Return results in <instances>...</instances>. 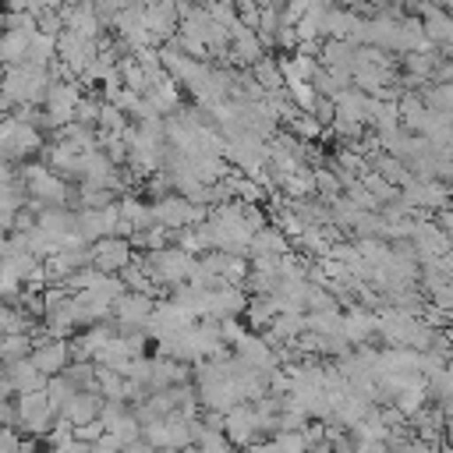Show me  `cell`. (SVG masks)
Returning a JSON list of instances; mask_svg holds the SVG:
<instances>
[{
  "instance_id": "1",
  "label": "cell",
  "mask_w": 453,
  "mask_h": 453,
  "mask_svg": "<svg viewBox=\"0 0 453 453\" xmlns=\"http://www.w3.org/2000/svg\"><path fill=\"white\" fill-rule=\"evenodd\" d=\"M50 81H53V78H50L46 67H35V64H14V67H4L0 88L14 99V106H39V103H46Z\"/></svg>"
},
{
  "instance_id": "2",
  "label": "cell",
  "mask_w": 453,
  "mask_h": 453,
  "mask_svg": "<svg viewBox=\"0 0 453 453\" xmlns=\"http://www.w3.org/2000/svg\"><path fill=\"white\" fill-rule=\"evenodd\" d=\"M21 188L39 205H67L74 198V191L67 188V180L60 173H53L46 163H25L21 166Z\"/></svg>"
},
{
  "instance_id": "3",
  "label": "cell",
  "mask_w": 453,
  "mask_h": 453,
  "mask_svg": "<svg viewBox=\"0 0 453 453\" xmlns=\"http://www.w3.org/2000/svg\"><path fill=\"white\" fill-rule=\"evenodd\" d=\"M142 439L152 449H188L195 446V418H184L180 411L170 418H156L142 428Z\"/></svg>"
},
{
  "instance_id": "4",
  "label": "cell",
  "mask_w": 453,
  "mask_h": 453,
  "mask_svg": "<svg viewBox=\"0 0 453 453\" xmlns=\"http://www.w3.org/2000/svg\"><path fill=\"white\" fill-rule=\"evenodd\" d=\"M14 411H18V428H21V432H28L32 439H46V435H50V428L57 425V411H53V403H50L46 389L21 393V396H18V403H14Z\"/></svg>"
},
{
  "instance_id": "5",
  "label": "cell",
  "mask_w": 453,
  "mask_h": 453,
  "mask_svg": "<svg viewBox=\"0 0 453 453\" xmlns=\"http://www.w3.org/2000/svg\"><path fill=\"white\" fill-rule=\"evenodd\" d=\"M81 96H85V92L78 88V81H50L42 127H53V131H60V127L74 124V110H78Z\"/></svg>"
},
{
  "instance_id": "6",
  "label": "cell",
  "mask_w": 453,
  "mask_h": 453,
  "mask_svg": "<svg viewBox=\"0 0 453 453\" xmlns=\"http://www.w3.org/2000/svg\"><path fill=\"white\" fill-rule=\"evenodd\" d=\"M156 311V297L138 294V290H124L113 301V329L117 333H131V329H145L149 319Z\"/></svg>"
},
{
  "instance_id": "7",
  "label": "cell",
  "mask_w": 453,
  "mask_h": 453,
  "mask_svg": "<svg viewBox=\"0 0 453 453\" xmlns=\"http://www.w3.org/2000/svg\"><path fill=\"white\" fill-rule=\"evenodd\" d=\"M134 262V244L127 237H103L92 244V265L99 273H110V276H120L127 265Z\"/></svg>"
},
{
  "instance_id": "8",
  "label": "cell",
  "mask_w": 453,
  "mask_h": 453,
  "mask_svg": "<svg viewBox=\"0 0 453 453\" xmlns=\"http://www.w3.org/2000/svg\"><path fill=\"white\" fill-rule=\"evenodd\" d=\"M248 294H244V287H237V283H219V287H212V290H205V311H202V319H212V322H219V319H237L244 308H248Z\"/></svg>"
},
{
  "instance_id": "9",
  "label": "cell",
  "mask_w": 453,
  "mask_h": 453,
  "mask_svg": "<svg viewBox=\"0 0 453 453\" xmlns=\"http://www.w3.org/2000/svg\"><path fill=\"white\" fill-rule=\"evenodd\" d=\"M234 357H237L241 365L255 368V372H265V375H273V372H276V365H280L276 347H273L262 333H244V336L234 343Z\"/></svg>"
},
{
  "instance_id": "10",
  "label": "cell",
  "mask_w": 453,
  "mask_h": 453,
  "mask_svg": "<svg viewBox=\"0 0 453 453\" xmlns=\"http://www.w3.org/2000/svg\"><path fill=\"white\" fill-rule=\"evenodd\" d=\"M223 432H226V439L234 442V446H251V442H258V435H262V421H258V411H255V403H237L234 411H226L223 414Z\"/></svg>"
},
{
  "instance_id": "11",
  "label": "cell",
  "mask_w": 453,
  "mask_h": 453,
  "mask_svg": "<svg viewBox=\"0 0 453 453\" xmlns=\"http://www.w3.org/2000/svg\"><path fill=\"white\" fill-rule=\"evenodd\" d=\"M71 343L67 340H57V336H46V340H35L32 347V365L50 379V375H64V368L71 365Z\"/></svg>"
},
{
  "instance_id": "12",
  "label": "cell",
  "mask_w": 453,
  "mask_h": 453,
  "mask_svg": "<svg viewBox=\"0 0 453 453\" xmlns=\"http://www.w3.org/2000/svg\"><path fill=\"white\" fill-rule=\"evenodd\" d=\"M343 340L350 347H368L372 340H379V315L361 304H350L343 311Z\"/></svg>"
},
{
  "instance_id": "13",
  "label": "cell",
  "mask_w": 453,
  "mask_h": 453,
  "mask_svg": "<svg viewBox=\"0 0 453 453\" xmlns=\"http://www.w3.org/2000/svg\"><path fill=\"white\" fill-rule=\"evenodd\" d=\"M60 14H64V25H67L64 32H74V35H81V39H99V35H103V21H99L92 0H85V4H67Z\"/></svg>"
},
{
  "instance_id": "14",
  "label": "cell",
  "mask_w": 453,
  "mask_h": 453,
  "mask_svg": "<svg viewBox=\"0 0 453 453\" xmlns=\"http://www.w3.org/2000/svg\"><path fill=\"white\" fill-rule=\"evenodd\" d=\"M120 237H131L145 226H152V202H142L138 195H120Z\"/></svg>"
},
{
  "instance_id": "15",
  "label": "cell",
  "mask_w": 453,
  "mask_h": 453,
  "mask_svg": "<svg viewBox=\"0 0 453 453\" xmlns=\"http://www.w3.org/2000/svg\"><path fill=\"white\" fill-rule=\"evenodd\" d=\"M230 57L237 60V64H258L262 57H265V46H262V39H258V32L255 28H244L241 21L230 28Z\"/></svg>"
},
{
  "instance_id": "16",
  "label": "cell",
  "mask_w": 453,
  "mask_h": 453,
  "mask_svg": "<svg viewBox=\"0 0 453 453\" xmlns=\"http://www.w3.org/2000/svg\"><path fill=\"white\" fill-rule=\"evenodd\" d=\"M4 375L11 382V389L21 396V393H35V389H46V375L32 365V357L25 361H14V365H4Z\"/></svg>"
},
{
  "instance_id": "17",
  "label": "cell",
  "mask_w": 453,
  "mask_h": 453,
  "mask_svg": "<svg viewBox=\"0 0 453 453\" xmlns=\"http://www.w3.org/2000/svg\"><path fill=\"white\" fill-rule=\"evenodd\" d=\"M103 403H106V400H103L96 389H78V393H74V400L67 403V411H64L60 418H67V421L78 428V425L96 421V418L103 414Z\"/></svg>"
},
{
  "instance_id": "18",
  "label": "cell",
  "mask_w": 453,
  "mask_h": 453,
  "mask_svg": "<svg viewBox=\"0 0 453 453\" xmlns=\"http://www.w3.org/2000/svg\"><path fill=\"white\" fill-rule=\"evenodd\" d=\"M333 103H336V117L340 120H350V124H361V127L368 124V92H361V88L350 85Z\"/></svg>"
},
{
  "instance_id": "19",
  "label": "cell",
  "mask_w": 453,
  "mask_h": 453,
  "mask_svg": "<svg viewBox=\"0 0 453 453\" xmlns=\"http://www.w3.org/2000/svg\"><path fill=\"white\" fill-rule=\"evenodd\" d=\"M290 251V237L280 226H262L255 230L251 244H248V258H262V255H287Z\"/></svg>"
},
{
  "instance_id": "20",
  "label": "cell",
  "mask_w": 453,
  "mask_h": 453,
  "mask_svg": "<svg viewBox=\"0 0 453 453\" xmlns=\"http://www.w3.org/2000/svg\"><path fill=\"white\" fill-rule=\"evenodd\" d=\"M354 53H357V42H350V39H326L322 50H319V64L333 67V71H350L354 67Z\"/></svg>"
},
{
  "instance_id": "21",
  "label": "cell",
  "mask_w": 453,
  "mask_h": 453,
  "mask_svg": "<svg viewBox=\"0 0 453 453\" xmlns=\"http://www.w3.org/2000/svg\"><path fill=\"white\" fill-rule=\"evenodd\" d=\"M32 32H14L7 28L0 35V64L4 67H14V64H28V46H32Z\"/></svg>"
},
{
  "instance_id": "22",
  "label": "cell",
  "mask_w": 453,
  "mask_h": 453,
  "mask_svg": "<svg viewBox=\"0 0 453 453\" xmlns=\"http://www.w3.org/2000/svg\"><path fill=\"white\" fill-rule=\"evenodd\" d=\"M361 28V14L354 7H329L326 14V39H354Z\"/></svg>"
},
{
  "instance_id": "23",
  "label": "cell",
  "mask_w": 453,
  "mask_h": 453,
  "mask_svg": "<svg viewBox=\"0 0 453 453\" xmlns=\"http://www.w3.org/2000/svg\"><path fill=\"white\" fill-rule=\"evenodd\" d=\"M280 315V301L276 297H251L244 308V319L251 326V333H265Z\"/></svg>"
},
{
  "instance_id": "24",
  "label": "cell",
  "mask_w": 453,
  "mask_h": 453,
  "mask_svg": "<svg viewBox=\"0 0 453 453\" xmlns=\"http://www.w3.org/2000/svg\"><path fill=\"white\" fill-rule=\"evenodd\" d=\"M421 99H425L428 113H439V117H446V120L453 124V85H449V81H432V85H425V88H421Z\"/></svg>"
},
{
  "instance_id": "25",
  "label": "cell",
  "mask_w": 453,
  "mask_h": 453,
  "mask_svg": "<svg viewBox=\"0 0 453 453\" xmlns=\"http://www.w3.org/2000/svg\"><path fill=\"white\" fill-rule=\"evenodd\" d=\"M308 333L315 336H343V311L340 308H326V311H304Z\"/></svg>"
},
{
  "instance_id": "26",
  "label": "cell",
  "mask_w": 453,
  "mask_h": 453,
  "mask_svg": "<svg viewBox=\"0 0 453 453\" xmlns=\"http://www.w3.org/2000/svg\"><path fill=\"white\" fill-rule=\"evenodd\" d=\"M251 78L258 81V88H262L265 96H273V92H283V88H287V85H283L280 60H273V57H262L258 64H251Z\"/></svg>"
},
{
  "instance_id": "27",
  "label": "cell",
  "mask_w": 453,
  "mask_h": 453,
  "mask_svg": "<svg viewBox=\"0 0 453 453\" xmlns=\"http://www.w3.org/2000/svg\"><path fill=\"white\" fill-rule=\"evenodd\" d=\"M32 347H35V340H32L28 333L0 336V365H14V361H25V357H32Z\"/></svg>"
},
{
  "instance_id": "28",
  "label": "cell",
  "mask_w": 453,
  "mask_h": 453,
  "mask_svg": "<svg viewBox=\"0 0 453 453\" xmlns=\"http://www.w3.org/2000/svg\"><path fill=\"white\" fill-rule=\"evenodd\" d=\"M14 333H28L32 336V315L0 301V336H14Z\"/></svg>"
},
{
  "instance_id": "29",
  "label": "cell",
  "mask_w": 453,
  "mask_h": 453,
  "mask_svg": "<svg viewBox=\"0 0 453 453\" xmlns=\"http://www.w3.org/2000/svg\"><path fill=\"white\" fill-rule=\"evenodd\" d=\"M280 191H283L287 198H294V202H301V198L315 195V177H311V170L304 166V170H297V173L283 177V180H280Z\"/></svg>"
},
{
  "instance_id": "30",
  "label": "cell",
  "mask_w": 453,
  "mask_h": 453,
  "mask_svg": "<svg viewBox=\"0 0 453 453\" xmlns=\"http://www.w3.org/2000/svg\"><path fill=\"white\" fill-rule=\"evenodd\" d=\"M74 386L67 382V375H50L46 379V396H50V403H53V411H57V418L67 411V403L74 400Z\"/></svg>"
},
{
  "instance_id": "31",
  "label": "cell",
  "mask_w": 453,
  "mask_h": 453,
  "mask_svg": "<svg viewBox=\"0 0 453 453\" xmlns=\"http://www.w3.org/2000/svg\"><path fill=\"white\" fill-rule=\"evenodd\" d=\"M57 60V35H46V32H35L32 46H28V64L35 67H50Z\"/></svg>"
},
{
  "instance_id": "32",
  "label": "cell",
  "mask_w": 453,
  "mask_h": 453,
  "mask_svg": "<svg viewBox=\"0 0 453 453\" xmlns=\"http://www.w3.org/2000/svg\"><path fill=\"white\" fill-rule=\"evenodd\" d=\"M96 131H99V134H124V131H127V113H124L120 106H113V103H103Z\"/></svg>"
},
{
  "instance_id": "33",
  "label": "cell",
  "mask_w": 453,
  "mask_h": 453,
  "mask_svg": "<svg viewBox=\"0 0 453 453\" xmlns=\"http://www.w3.org/2000/svg\"><path fill=\"white\" fill-rule=\"evenodd\" d=\"M96 368H99L96 361H71L64 368V375L74 389H96Z\"/></svg>"
},
{
  "instance_id": "34",
  "label": "cell",
  "mask_w": 453,
  "mask_h": 453,
  "mask_svg": "<svg viewBox=\"0 0 453 453\" xmlns=\"http://www.w3.org/2000/svg\"><path fill=\"white\" fill-rule=\"evenodd\" d=\"M403 418H414L421 407H428L432 400H428V389H403V393H396L393 400H389Z\"/></svg>"
},
{
  "instance_id": "35",
  "label": "cell",
  "mask_w": 453,
  "mask_h": 453,
  "mask_svg": "<svg viewBox=\"0 0 453 453\" xmlns=\"http://www.w3.org/2000/svg\"><path fill=\"white\" fill-rule=\"evenodd\" d=\"M99 110H103V96H81V103H78V110H74V124L96 127V124H99Z\"/></svg>"
},
{
  "instance_id": "36",
  "label": "cell",
  "mask_w": 453,
  "mask_h": 453,
  "mask_svg": "<svg viewBox=\"0 0 453 453\" xmlns=\"http://www.w3.org/2000/svg\"><path fill=\"white\" fill-rule=\"evenodd\" d=\"M322 131H326V127L315 120V113H297V117L290 120V134L301 138V142H315Z\"/></svg>"
},
{
  "instance_id": "37",
  "label": "cell",
  "mask_w": 453,
  "mask_h": 453,
  "mask_svg": "<svg viewBox=\"0 0 453 453\" xmlns=\"http://www.w3.org/2000/svg\"><path fill=\"white\" fill-rule=\"evenodd\" d=\"M276 226H280V230L290 237V244H297V241H301V234L308 230V223H304V219H301L294 209H280V212H276Z\"/></svg>"
},
{
  "instance_id": "38",
  "label": "cell",
  "mask_w": 453,
  "mask_h": 453,
  "mask_svg": "<svg viewBox=\"0 0 453 453\" xmlns=\"http://www.w3.org/2000/svg\"><path fill=\"white\" fill-rule=\"evenodd\" d=\"M273 446H276V453H311L304 442V432H276Z\"/></svg>"
},
{
  "instance_id": "39",
  "label": "cell",
  "mask_w": 453,
  "mask_h": 453,
  "mask_svg": "<svg viewBox=\"0 0 453 453\" xmlns=\"http://www.w3.org/2000/svg\"><path fill=\"white\" fill-rule=\"evenodd\" d=\"M216 326H219V340H223V343H230V347H234V343H237V340L248 333V329H244L237 319H219Z\"/></svg>"
},
{
  "instance_id": "40",
  "label": "cell",
  "mask_w": 453,
  "mask_h": 453,
  "mask_svg": "<svg viewBox=\"0 0 453 453\" xmlns=\"http://www.w3.org/2000/svg\"><path fill=\"white\" fill-rule=\"evenodd\" d=\"M311 113H315V120H319L322 127H329V124L336 120V103H333V99H326V96H319V103H315V110H311Z\"/></svg>"
},
{
  "instance_id": "41",
  "label": "cell",
  "mask_w": 453,
  "mask_h": 453,
  "mask_svg": "<svg viewBox=\"0 0 453 453\" xmlns=\"http://www.w3.org/2000/svg\"><path fill=\"white\" fill-rule=\"evenodd\" d=\"M99 435H106V425H103L99 418L88 421V425H78V428H74V439H81V442H88V446H92Z\"/></svg>"
},
{
  "instance_id": "42",
  "label": "cell",
  "mask_w": 453,
  "mask_h": 453,
  "mask_svg": "<svg viewBox=\"0 0 453 453\" xmlns=\"http://www.w3.org/2000/svg\"><path fill=\"white\" fill-rule=\"evenodd\" d=\"M120 449H124V442H120L117 435H110V432L92 442V453H120Z\"/></svg>"
},
{
  "instance_id": "43",
  "label": "cell",
  "mask_w": 453,
  "mask_h": 453,
  "mask_svg": "<svg viewBox=\"0 0 453 453\" xmlns=\"http://www.w3.org/2000/svg\"><path fill=\"white\" fill-rule=\"evenodd\" d=\"M4 7L14 11V14H35V18L42 14L39 11V0H4Z\"/></svg>"
},
{
  "instance_id": "44",
  "label": "cell",
  "mask_w": 453,
  "mask_h": 453,
  "mask_svg": "<svg viewBox=\"0 0 453 453\" xmlns=\"http://www.w3.org/2000/svg\"><path fill=\"white\" fill-rule=\"evenodd\" d=\"M50 453H92V446L81 442V439H67V442H60V446H50Z\"/></svg>"
},
{
  "instance_id": "45",
  "label": "cell",
  "mask_w": 453,
  "mask_h": 453,
  "mask_svg": "<svg viewBox=\"0 0 453 453\" xmlns=\"http://www.w3.org/2000/svg\"><path fill=\"white\" fill-rule=\"evenodd\" d=\"M14 110H18V106H14V99H11V96L0 88V117H11Z\"/></svg>"
},
{
  "instance_id": "46",
  "label": "cell",
  "mask_w": 453,
  "mask_h": 453,
  "mask_svg": "<svg viewBox=\"0 0 453 453\" xmlns=\"http://www.w3.org/2000/svg\"><path fill=\"white\" fill-rule=\"evenodd\" d=\"M11 180H14V173H11V159H7V156H0V188H4V184H11Z\"/></svg>"
},
{
  "instance_id": "47",
  "label": "cell",
  "mask_w": 453,
  "mask_h": 453,
  "mask_svg": "<svg viewBox=\"0 0 453 453\" xmlns=\"http://www.w3.org/2000/svg\"><path fill=\"white\" fill-rule=\"evenodd\" d=\"M244 453H276V446H273V439L269 442H251V446H244Z\"/></svg>"
},
{
  "instance_id": "48",
  "label": "cell",
  "mask_w": 453,
  "mask_h": 453,
  "mask_svg": "<svg viewBox=\"0 0 453 453\" xmlns=\"http://www.w3.org/2000/svg\"><path fill=\"white\" fill-rule=\"evenodd\" d=\"M14 396V389H11V382H7V375L0 372V400H11Z\"/></svg>"
},
{
  "instance_id": "49",
  "label": "cell",
  "mask_w": 453,
  "mask_h": 453,
  "mask_svg": "<svg viewBox=\"0 0 453 453\" xmlns=\"http://www.w3.org/2000/svg\"><path fill=\"white\" fill-rule=\"evenodd\" d=\"M442 53H453V28H449V39H446V46H442Z\"/></svg>"
},
{
  "instance_id": "50",
  "label": "cell",
  "mask_w": 453,
  "mask_h": 453,
  "mask_svg": "<svg viewBox=\"0 0 453 453\" xmlns=\"http://www.w3.org/2000/svg\"><path fill=\"white\" fill-rule=\"evenodd\" d=\"M64 4H85V0H64Z\"/></svg>"
}]
</instances>
